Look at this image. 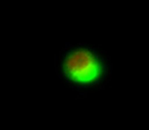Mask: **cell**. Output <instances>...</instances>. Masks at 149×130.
Segmentation results:
<instances>
[{
    "label": "cell",
    "instance_id": "1",
    "mask_svg": "<svg viewBox=\"0 0 149 130\" xmlns=\"http://www.w3.org/2000/svg\"><path fill=\"white\" fill-rule=\"evenodd\" d=\"M111 59L102 47L88 42L63 44L55 55V71L79 97L102 89L111 77Z\"/></svg>",
    "mask_w": 149,
    "mask_h": 130
}]
</instances>
